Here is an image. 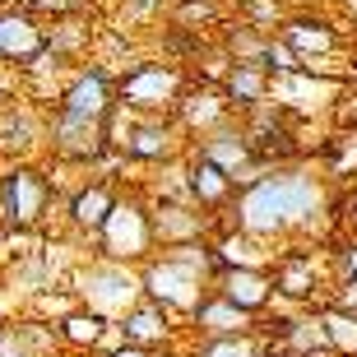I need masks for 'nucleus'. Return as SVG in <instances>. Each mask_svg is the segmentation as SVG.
I'll return each mask as SVG.
<instances>
[{
  "label": "nucleus",
  "mask_w": 357,
  "mask_h": 357,
  "mask_svg": "<svg viewBox=\"0 0 357 357\" xmlns=\"http://www.w3.org/2000/svg\"><path fill=\"white\" fill-rule=\"evenodd\" d=\"M320 209V185L302 172H283V176H265L255 181L241 199V227L255 237L283 232V227L306 223Z\"/></svg>",
  "instance_id": "obj_1"
},
{
  "label": "nucleus",
  "mask_w": 357,
  "mask_h": 357,
  "mask_svg": "<svg viewBox=\"0 0 357 357\" xmlns=\"http://www.w3.org/2000/svg\"><path fill=\"white\" fill-rule=\"evenodd\" d=\"M204 269H223V260L209 255L204 246H176L162 265L149 269V297L162 306H176V311H195Z\"/></svg>",
  "instance_id": "obj_2"
},
{
  "label": "nucleus",
  "mask_w": 357,
  "mask_h": 357,
  "mask_svg": "<svg viewBox=\"0 0 357 357\" xmlns=\"http://www.w3.org/2000/svg\"><path fill=\"white\" fill-rule=\"evenodd\" d=\"M98 227H102V237H107V255H116V260L144 255L149 241H153V223L144 218L139 204H112Z\"/></svg>",
  "instance_id": "obj_3"
},
{
  "label": "nucleus",
  "mask_w": 357,
  "mask_h": 357,
  "mask_svg": "<svg viewBox=\"0 0 357 357\" xmlns=\"http://www.w3.org/2000/svg\"><path fill=\"white\" fill-rule=\"evenodd\" d=\"M199 153H204L209 162H218V167L232 176V185H237V181H255V172H260V158L251 153V139H246V135L213 130Z\"/></svg>",
  "instance_id": "obj_4"
},
{
  "label": "nucleus",
  "mask_w": 357,
  "mask_h": 357,
  "mask_svg": "<svg viewBox=\"0 0 357 357\" xmlns=\"http://www.w3.org/2000/svg\"><path fill=\"white\" fill-rule=\"evenodd\" d=\"M176 89H181V79H176L172 70H162V66H135L130 79H126V102L144 107V112H153V107H172L176 102Z\"/></svg>",
  "instance_id": "obj_5"
},
{
  "label": "nucleus",
  "mask_w": 357,
  "mask_h": 357,
  "mask_svg": "<svg viewBox=\"0 0 357 357\" xmlns=\"http://www.w3.org/2000/svg\"><path fill=\"white\" fill-rule=\"evenodd\" d=\"M218 274H223V297L237 302L241 311H260L269 302V292H274V278L260 265H223Z\"/></svg>",
  "instance_id": "obj_6"
},
{
  "label": "nucleus",
  "mask_w": 357,
  "mask_h": 357,
  "mask_svg": "<svg viewBox=\"0 0 357 357\" xmlns=\"http://www.w3.org/2000/svg\"><path fill=\"white\" fill-rule=\"evenodd\" d=\"M0 195H5V218L10 223H38L42 209H47V181L38 172H14Z\"/></svg>",
  "instance_id": "obj_7"
},
{
  "label": "nucleus",
  "mask_w": 357,
  "mask_h": 357,
  "mask_svg": "<svg viewBox=\"0 0 357 357\" xmlns=\"http://www.w3.org/2000/svg\"><path fill=\"white\" fill-rule=\"evenodd\" d=\"M84 297H89V306L98 316H116V311H126L135 302V278L126 269H98V274H89Z\"/></svg>",
  "instance_id": "obj_8"
},
{
  "label": "nucleus",
  "mask_w": 357,
  "mask_h": 357,
  "mask_svg": "<svg viewBox=\"0 0 357 357\" xmlns=\"http://www.w3.org/2000/svg\"><path fill=\"white\" fill-rule=\"evenodd\" d=\"M56 144L70 158H93L102 149V116H75V112H66L61 130H56Z\"/></svg>",
  "instance_id": "obj_9"
},
{
  "label": "nucleus",
  "mask_w": 357,
  "mask_h": 357,
  "mask_svg": "<svg viewBox=\"0 0 357 357\" xmlns=\"http://www.w3.org/2000/svg\"><path fill=\"white\" fill-rule=\"evenodd\" d=\"M42 52V28L28 14H0V56L10 61H28Z\"/></svg>",
  "instance_id": "obj_10"
},
{
  "label": "nucleus",
  "mask_w": 357,
  "mask_h": 357,
  "mask_svg": "<svg viewBox=\"0 0 357 357\" xmlns=\"http://www.w3.org/2000/svg\"><path fill=\"white\" fill-rule=\"evenodd\" d=\"M195 325L204 334H237L251 325V311H241L237 302H227V297H218V302H195Z\"/></svg>",
  "instance_id": "obj_11"
},
{
  "label": "nucleus",
  "mask_w": 357,
  "mask_h": 357,
  "mask_svg": "<svg viewBox=\"0 0 357 357\" xmlns=\"http://www.w3.org/2000/svg\"><path fill=\"white\" fill-rule=\"evenodd\" d=\"M66 112L75 116H107V75L102 70H89L75 79V89L66 93Z\"/></svg>",
  "instance_id": "obj_12"
},
{
  "label": "nucleus",
  "mask_w": 357,
  "mask_h": 357,
  "mask_svg": "<svg viewBox=\"0 0 357 357\" xmlns=\"http://www.w3.org/2000/svg\"><path fill=\"white\" fill-rule=\"evenodd\" d=\"M274 288L288 292V297H311L316 292V269H311V255L292 251L278 260V274H274Z\"/></svg>",
  "instance_id": "obj_13"
},
{
  "label": "nucleus",
  "mask_w": 357,
  "mask_h": 357,
  "mask_svg": "<svg viewBox=\"0 0 357 357\" xmlns=\"http://www.w3.org/2000/svg\"><path fill=\"white\" fill-rule=\"evenodd\" d=\"M227 98H232V107L265 102V70L255 66V61H237L232 75H227Z\"/></svg>",
  "instance_id": "obj_14"
},
{
  "label": "nucleus",
  "mask_w": 357,
  "mask_h": 357,
  "mask_svg": "<svg viewBox=\"0 0 357 357\" xmlns=\"http://www.w3.org/2000/svg\"><path fill=\"white\" fill-rule=\"evenodd\" d=\"M121 334H126L130 344H162V339H167V311H162V306H139V311L126 316Z\"/></svg>",
  "instance_id": "obj_15"
},
{
  "label": "nucleus",
  "mask_w": 357,
  "mask_h": 357,
  "mask_svg": "<svg viewBox=\"0 0 357 357\" xmlns=\"http://www.w3.org/2000/svg\"><path fill=\"white\" fill-rule=\"evenodd\" d=\"M190 190H195L204 204H223L227 190H232V176H227L218 162H209L204 153H199V162L190 167Z\"/></svg>",
  "instance_id": "obj_16"
},
{
  "label": "nucleus",
  "mask_w": 357,
  "mask_h": 357,
  "mask_svg": "<svg viewBox=\"0 0 357 357\" xmlns=\"http://www.w3.org/2000/svg\"><path fill=\"white\" fill-rule=\"evenodd\" d=\"M283 42H288L292 52H334V33L325 24H306V19H297V24L283 28Z\"/></svg>",
  "instance_id": "obj_17"
},
{
  "label": "nucleus",
  "mask_w": 357,
  "mask_h": 357,
  "mask_svg": "<svg viewBox=\"0 0 357 357\" xmlns=\"http://www.w3.org/2000/svg\"><path fill=\"white\" fill-rule=\"evenodd\" d=\"M126 149H130L135 158H162V153H172V130L158 126V121H149V126H139L126 139Z\"/></svg>",
  "instance_id": "obj_18"
},
{
  "label": "nucleus",
  "mask_w": 357,
  "mask_h": 357,
  "mask_svg": "<svg viewBox=\"0 0 357 357\" xmlns=\"http://www.w3.org/2000/svg\"><path fill=\"white\" fill-rule=\"evenodd\" d=\"M195 357H260V348L246 330H237V334H213L209 344H199Z\"/></svg>",
  "instance_id": "obj_19"
},
{
  "label": "nucleus",
  "mask_w": 357,
  "mask_h": 357,
  "mask_svg": "<svg viewBox=\"0 0 357 357\" xmlns=\"http://www.w3.org/2000/svg\"><path fill=\"white\" fill-rule=\"evenodd\" d=\"M107 209H112L107 185H89V190H79V195H75V223H79V227H98L107 218Z\"/></svg>",
  "instance_id": "obj_20"
},
{
  "label": "nucleus",
  "mask_w": 357,
  "mask_h": 357,
  "mask_svg": "<svg viewBox=\"0 0 357 357\" xmlns=\"http://www.w3.org/2000/svg\"><path fill=\"white\" fill-rule=\"evenodd\" d=\"M325 344L339 353H357V316L353 311H330L325 316Z\"/></svg>",
  "instance_id": "obj_21"
},
{
  "label": "nucleus",
  "mask_w": 357,
  "mask_h": 357,
  "mask_svg": "<svg viewBox=\"0 0 357 357\" xmlns=\"http://www.w3.org/2000/svg\"><path fill=\"white\" fill-rule=\"evenodd\" d=\"M153 232H162V237H190V232H199V213L167 204V209H158V223H153Z\"/></svg>",
  "instance_id": "obj_22"
},
{
  "label": "nucleus",
  "mask_w": 357,
  "mask_h": 357,
  "mask_svg": "<svg viewBox=\"0 0 357 357\" xmlns=\"http://www.w3.org/2000/svg\"><path fill=\"white\" fill-rule=\"evenodd\" d=\"M66 339L70 344H98L102 339V320H98V311H89V316H70L66 320Z\"/></svg>",
  "instance_id": "obj_23"
},
{
  "label": "nucleus",
  "mask_w": 357,
  "mask_h": 357,
  "mask_svg": "<svg viewBox=\"0 0 357 357\" xmlns=\"http://www.w3.org/2000/svg\"><path fill=\"white\" fill-rule=\"evenodd\" d=\"M344 311H353V316H357V283H353V288H344Z\"/></svg>",
  "instance_id": "obj_24"
},
{
  "label": "nucleus",
  "mask_w": 357,
  "mask_h": 357,
  "mask_svg": "<svg viewBox=\"0 0 357 357\" xmlns=\"http://www.w3.org/2000/svg\"><path fill=\"white\" fill-rule=\"evenodd\" d=\"M112 357H149V353H144V348H139V344H130V348H116V353H112Z\"/></svg>",
  "instance_id": "obj_25"
},
{
  "label": "nucleus",
  "mask_w": 357,
  "mask_h": 357,
  "mask_svg": "<svg viewBox=\"0 0 357 357\" xmlns=\"http://www.w3.org/2000/svg\"><path fill=\"white\" fill-rule=\"evenodd\" d=\"M348 278H353V283H357V246H353V251H348Z\"/></svg>",
  "instance_id": "obj_26"
},
{
  "label": "nucleus",
  "mask_w": 357,
  "mask_h": 357,
  "mask_svg": "<svg viewBox=\"0 0 357 357\" xmlns=\"http://www.w3.org/2000/svg\"><path fill=\"white\" fill-rule=\"evenodd\" d=\"M0 204H5V195H0Z\"/></svg>",
  "instance_id": "obj_27"
}]
</instances>
